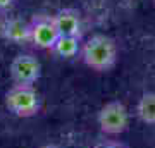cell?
<instances>
[{"label":"cell","mask_w":155,"mask_h":148,"mask_svg":"<svg viewBox=\"0 0 155 148\" xmlns=\"http://www.w3.org/2000/svg\"><path fill=\"white\" fill-rule=\"evenodd\" d=\"M81 59L90 69L98 72L109 71L117 61L116 41L105 35H93L81 48Z\"/></svg>","instance_id":"obj_1"},{"label":"cell","mask_w":155,"mask_h":148,"mask_svg":"<svg viewBox=\"0 0 155 148\" xmlns=\"http://www.w3.org/2000/svg\"><path fill=\"white\" fill-rule=\"evenodd\" d=\"M98 126L105 134H121L129 124V114L126 105L114 100L105 104L98 112Z\"/></svg>","instance_id":"obj_3"},{"label":"cell","mask_w":155,"mask_h":148,"mask_svg":"<svg viewBox=\"0 0 155 148\" xmlns=\"http://www.w3.org/2000/svg\"><path fill=\"white\" fill-rule=\"evenodd\" d=\"M14 0H0V11H4V9H7V7L11 5Z\"/></svg>","instance_id":"obj_11"},{"label":"cell","mask_w":155,"mask_h":148,"mask_svg":"<svg viewBox=\"0 0 155 148\" xmlns=\"http://www.w3.org/2000/svg\"><path fill=\"white\" fill-rule=\"evenodd\" d=\"M97 148H124L119 143H104V145H98Z\"/></svg>","instance_id":"obj_10"},{"label":"cell","mask_w":155,"mask_h":148,"mask_svg":"<svg viewBox=\"0 0 155 148\" xmlns=\"http://www.w3.org/2000/svg\"><path fill=\"white\" fill-rule=\"evenodd\" d=\"M5 107L17 117H33L40 112L41 102L33 86L14 84L5 93Z\"/></svg>","instance_id":"obj_2"},{"label":"cell","mask_w":155,"mask_h":148,"mask_svg":"<svg viewBox=\"0 0 155 148\" xmlns=\"http://www.w3.org/2000/svg\"><path fill=\"white\" fill-rule=\"evenodd\" d=\"M52 52L61 59H71L79 52V38L78 36H59Z\"/></svg>","instance_id":"obj_9"},{"label":"cell","mask_w":155,"mask_h":148,"mask_svg":"<svg viewBox=\"0 0 155 148\" xmlns=\"http://www.w3.org/2000/svg\"><path fill=\"white\" fill-rule=\"evenodd\" d=\"M41 148H61V146H57V145H45V146Z\"/></svg>","instance_id":"obj_12"},{"label":"cell","mask_w":155,"mask_h":148,"mask_svg":"<svg viewBox=\"0 0 155 148\" xmlns=\"http://www.w3.org/2000/svg\"><path fill=\"white\" fill-rule=\"evenodd\" d=\"M29 33H31V43L36 48L43 50H52L59 38V31L52 16H35L29 22Z\"/></svg>","instance_id":"obj_5"},{"label":"cell","mask_w":155,"mask_h":148,"mask_svg":"<svg viewBox=\"0 0 155 148\" xmlns=\"http://www.w3.org/2000/svg\"><path fill=\"white\" fill-rule=\"evenodd\" d=\"M136 114H138L140 121L150 126H155V93H145L138 100L136 105Z\"/></svg>","instance_id":"obj_8"},{"label":"cell","mask_w":155,"mask_h":148,"mask_svg":"<svg viewBox=\"0 0 155 148\" xmlns=\"http://www.w3.org/2000/svg\"><path fill=\"white\" fill-rule=\"evenodd\" d=\"M41 76V64L36 57L21 54L11 62V77L14 84L33 86Z\"/></svg>","instance_id":"obj_4"},{"label":"cell","mask_w":155,"mask_h":148,"mask_svg":"<svg viewBox=\"0 0 155 148\" xmlns=\"http://www.w3.org/2000/svg\"><path fill=\"white\" fill-rule=\"evenodd\" d=\"M54 17L59 36H78L81 35V16L74 9H61Z\"/></svg>","instance_id":"obj_6"},{"label":"cell","mask_w":155,"mask_h":148,"mask_svg":"<svg viewBox=\"0 0 155 148\" xmlns=\"http://www.w3.org/2000/svg\"><path fill=\"white\" fill-rule=\"evenodd\" d=\"M2 36L12 43H26L31 41V33H29V22H26L21 17H11L5 19L0 26Z\"/></svg>","instance_id":"obj_7"}]
</instances>
